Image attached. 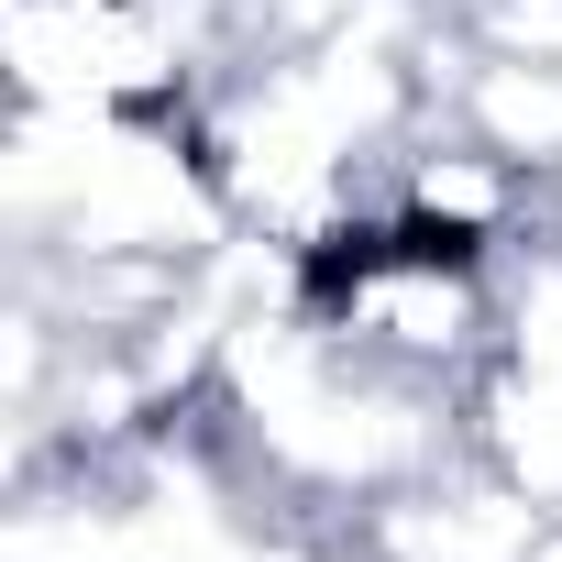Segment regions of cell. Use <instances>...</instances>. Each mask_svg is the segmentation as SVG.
Listing matches in <instances>:
<instances>
[{
  "label": "cell",
  "mask_w": 562,
  "mask_h": 562,
  "mask_svg": "<svg viewBox=\"0 0 562 562\" xmlns=\"http://www.w3.org/2000/svg\"><path fill=\"white\" fill-rule=\"evenodd\" d=\"M441 111H452L463 133H485L496 155H518L529 177L562 166V56H507V45H474V34L452 23Z\"/></svg>",
  "instance_id": "cell-3"
},
{
  "label": "cell",
  "mask_w": 562,
  "mask_h": 562,
  "mask_svg": "<svg viewBox=\"0 0 562 562\" xmlns=\"http://www.w3.org/2000/svg\"><path fill=\"white\" fill-rule=\"evenodd\" d=\"M310 321L342 353H364L375 375L474 397V375L496 364V331H507V265H474L397 221H364L353 243L310 254Z\"/></svg>",
  "instance_id": "cell-1"
},
{
  "label": "cell",
  "mask_w": 562,
  "mask_h": 562,
  "mask_svg": "<svg viewBox=\"0 0 562 562\" xmlns=\"http://www.w3.org/2000/svg\"><path fill=\"white\" fill-rule=\"evenodd\" d=\"M463 430H474V452H485L518 496H540V507L562 518V364L496 353V364L474 375V397H463Z\"/></svg>",
  "instance_id": "cell-4"
},
{
  "label": "cell",
  "mask_w": 562,
  "mask_h": 562,
  "mask_svg": "<svg viewBox=\"0 0 562 562\" xmlns=\"http://www.w3.org/2000/svg\"><path fill=\"white\" fill-rule=\"evenodd\" d=\"M540 243H551V254H562V166H551V177H540Z\"/></svg>",
  "instance_id": "cell-5"
},
{
  "label": "cell",
  "mask_w": 562,
  "mask_h": 562,
  "mask_svg": "<svg viewBox=\"0 0 562 562\" xmlns=\"http://www.w3.org/2000/svg\"><path fill=\"white\" fill-rule=\"evenodd\" d=\"M441 12H463V0H441Z\"/></svg>",
  "instance_id": "cell-6"
},
{
  "label": "cell",
  "mask_w": 562,
  "mask_h": 562,
  "mask_svg": "<svg viewBox=\"0 0 562 562\" xmlns=\"http://www.w3.org/2000/svg\"><path fill=\"white\" fill-rule=\"evenodd\" d=\"M375 221L441 243V254H474V265H518L540 243V177L518 155H496L485 133H463L452 111H430L386 177H375Z\"/></svg>",
  "instance_id": "cell-2"
}]
</instances>
